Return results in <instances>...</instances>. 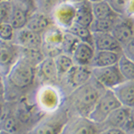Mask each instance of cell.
I'll list each match as a JSON object with an SVG mask.
<instances>
[{
    "label": "cell",
    "instance_id": "1",
    "mask_svg": "<svg viewBox=\"0 0 134 134\" xmlns=\"http://www.w3.org/2000/svg\"><path fill=\"white\" fill-rule=\"evenodd\" d=\"M5 95L7 102H15L28 96L30 90H33L37 86L36 67L20 57L8 74L4 78Z\"/></svg>",
    "mask_w": 134,
    "mask_h": 134
},
{
    "label": "cell",
    "instance_id": "2",
    "mask_svg": "<svg viewBox=\"0 0 134 134\" xmlns=\"http://www.w3.org/2000/svg\"><path fill=\"white\" fill-rule=\"evenodd\" d=\"M105 88L93 77L83 85L73 90L64 98V105L69 115L88 117Z\"/></svg>",
    "mask_w": 134,
    "mask_h": 134
},
{
    "label": "cell",
    "instance_id": "3",
    "mask_svg": "<svg viewBox=\"0 0 134 134\" xmlns=\"http://www.w3.org/2000/svg\"><path fill=\"white\" fill-rule=\"evenodd\" d=\"M65 94L59 85L41 84L33 90L31 103L41 115L52 114L64 105Z\"/></svg>",
    "mask_w": 134,
    "mask_h": 134
},
{
    "label": "cell",
    "instance_id": "4",
    "mask_svg": "<svg viewBox=\"0 0 134 134\" xmlns=\"http://www.w3.org/2000/svg\"><path fill=\"white\" fill-rule=\"evenodd\" d=\"M69 118L68 111L63 105L57 111L43 115L25 134H61Z\"/></svg>",
    "mask_w": 134,
    "mask_h": 134
},
{
    "label": "cell",
    "instance_id": "5",
    "mask_svg": "<svg viewBox=\"0 0 134 134\" xmlns=\"http://www.w3.org/2000/svg\"><path fill=\"white\" fill-rule=\"evenodd\" d=\"M120 105V103L115 98L112 90H105L97 101L92 111L88 114V118L98 125L103 122L105 118Z\"/></svg>",
    "mask_w": 134,
    "mask_h": 134
},
{
    "label": "cell",
    "instance_id": "6",
    "mask_svg": "<svg viewBox=\"0 0 134 134\" xmlns=\"http://www.w3.org/2000/svg\"><path fill=\"white\" fill-rule=\"evenodd\" d=\"M91 77L92 75L90 67L74 64L59 81V86L66 96L73 90L88 82Z\"/></svg>",
    "mask_w": 134,
    "mask_h": 134
},
{
    "label": "cell",
    "instance_id": "7",
    "mask_svg": "<svg viewBox=\"0 0 134 134\" xmlns=\"http://www.w3.org/2000/svg\"><path fill=\"white\" fill-rule=\"evenodd\" d=\"M75 14L76 9L74 4L61 1L55 5L49 15L54 25L65 31L74 23Z\"/></svg>",
    "mask_w": 134,
    "mask_h": 134
},
{
    "label": "cell",
    "instance_id": "8",
    "mask_svg": "<svg viewBox=\"0 0 134 134\" xmlns=\"http://www.w3.org/2000/svg\"><path fill=\"white\" fill-rule=\"evenodd\" d=\"M64 31L53 25L42 34V50L46 57H55L62 54Z\"/></svg>",
    "mask_w": 134,
    "mask_h": 134
},
{
    "label": "cell",
    "instance_id": "9",
    "mask_svg": "<svg viewBox=\"0 0 134 134\" xmlns=\"http://www.w3.org/2000/svg\"><path fill=\"white\" fill-rule=\"evenodd\" d=\"M91 75L105 90H112L124 81L116 64L107 67L92 68Z\"/></svg>",
    "mask_w": 134,
    "mask_h": 134
},
{
    "label": "cell",
    "instance_id": "10",
    "mask_svg": "<svg viewBox=\"0 0 134 134\" xmlns=\"http://www.w3.org/2000/svg\"><path fill=\"white\" fill-rule=\"evenodd\" d=\"M21 55V47L14 42L0 41V76L5 78L12 67L18 61Z\"/></svg>",
    "mask_w": 134,
    "mask_h": 134
},
{
    "label": "cell",
    "instance_id": "11",
    "mask_svg": "<svg viewBox=\"0 0 134 134\" xmlns=\"http://www.w3.org/2000/svg\"><path fill=\"white\" fill-rule=\"evenodd\" d=\"M110 33L117 40L121 47L134 40L133 17L119 16Z\"/></svg>",
    "mask_w": 134,
    "mask_h": 134
},
{
    "label": "cell",
    "instance_id": "12",
    "mask_svg": "<svg viewBox=\"0 0 134 134\" xmlns=\"http://www.w3.org/2000/svg\"><path fill=\"white\" fill-rule=\"evenodd\" d=\"M36 82L37 85L41 84H55L59 85L54 58L46 57L36 66Z\"/></svg>",
    "mask_w": 134,
    "mask_h": 134
},
{
    "label": "cell",
    "instance_id": "13",
    "mask_svg": "<svg viewBox=\"0 0 134 134\" xmlns=\"http://www.w3.org/2000/svg\"><path fill=\"white\" fill-rule=\"evenodd\" d=\"M96 124L88 117L71 116L64 125L61 134H98Z\"/></svg>",
    "mask_w": 134,
    "mask_h": 134
},
{
    "label": "cell",
    "instance_id": "14",
    "mask_svg": "<svg viewBox=\"0 0 134 134\" xmlns=\"http://www.w3.org/2000/svg\"><path fill=\"white\" fill-rule=\"evenodd\" d=\"M11 4L10 14L8 19V23L14 28L15 31L25 28L27 24L28 18L31 14L34 12L30 6L24 5L18 1H9Z\"/></svg>",
    "mask_w": 134,
    "mask_h": 134
},
{
    "label": "cell",
    "instance_id": "15",
    "mask_svg": "<svg viewBox=\"0 0 134 134\" xmlns=\"http://www.w3.org/2000/svg\"><path fill=\"white\" fill-rule=\"evenodd\" d=\"M13 42L21 48L42 49V35L30 31L27 28L15 31Z\"/></svg>",
    "mask_w": 134,
    "mask_h": 134
},
{
    "label": "cell",
    "instance_id": "16",
    "mask_svg": "<svg viewBox=\"0 0 134 134\" xmlns=\"http://www.w3.org/2000/svg\"><path fill=\"white\" fill-rule=\"evenodd\" d=\"M132 113H134V108H129V107L120 105L116 109H114L105 118V120L103 122L97 125L98 128V131L110 128L121 129L125 122V121L129 118V116Z\"/></svg>",
    "mask_w": 134,
    "mask_h": 134
},
{
    "label": "cell",
    "instance_id": "17",
    "mask_svg": "<svg viewBox=\"0 0 134 134\" xmlns=\"http://www.w3.org/2000/svg\"><path fill=\"white\" fill-rule=\"evenodd\" d=\"M111 90L121 105L134 108V81H124Z\"/></svg>",
    "mask_w": 134,
    "mask_h": 134
},
{
    "label": "cell",
    "instance_id": "18",
    "mask_svg": "<svg viewBox=\"0 0 134 134\" xmlns=\"http://www.w3.org/2000/svg\"><path fill=\"white\" fill-rule=\"evenodd\" d=\"M53 25L50 15L36 10L29 16L25 28L42 35L47 30H48Z\"/></svg>",
    "mask_w": 134,
    "mask_h": 134
},
{
    "label": "cell",
    "instance_id": "19",
    "mask_svg": "<svg viewBox=\"0 0 134 134\" xmlns=\"http://www.w3.org/2000/svg\"><path fill=\"white\" fill-rule=\"evenodd\" d=\"M93 47L95 51H113L121 53L122 47L110 32L93 33Z\"/></svg>",
    "mask_w": 134,
    "mask_h": 134
},
{
    "label": "cell",
    "instance_id": "20",
    "mask_svg": "<svg viewBox=\"0 0 134 134\" xmlns=\"http://www.w3.org/2000/svg\"><path fill=\"white\" fill-rule=\"evenodd\" d=\"M94 54L95 49L91 45L80 41L75 47L71 57L75 65L90 67Z\"/></svg>",
    "mask_w": 134,
    "mask_h": 134
},
{
    "label": "cell",
    "instance_id": "21",
    "mask_svg": "<svg viewBox=\"0 0 134 134\" xmlns=\"http://www.w3.org/2000/svg\"><path fill=\"white\" fill-rule=\"evenodd\" d=\"M0 131L10 134H25V130L17 120L12 109V105L7 102V109L5 116L0 121Z\"/></svg>",
    "mask_w": 134,
    "mask_h": 134
},
{
    "label": "cell",
    "instance_id": "22",
    "mask_svg": "<svg viewBox=\"0 0 134 134\" xmlns=\"http://www.w3.org/2000/svg\"><path fill=\"white\" fill-rule=\"evenodd\" d=\"M74 5L75 9H76L74 23L88 28L94 20L91 9V3H90L88 0H82Z\"/></svg>",
    "mask_w": 134,
    "mask_h": 134
},
{
    "label": "cell",
    "instance_id": "23",
    "mask_svg": "<svg viewBox=\"0 0 134 134\" xmlns=\"http://www.w3.org/2000/svg\"><path fill=\"white\" fill-rule=\"evenodd\" d=\"M121 53L113 51H95L94 57L90 64V68H100L115 65L117 64Z\"/></svg>",
    "mask_w": 134,
    "mask_h": 134
},
{
    "label": "cell",
    "instance_id": "24",
    "mask_svg": "<svg viewBox=\"0 0 134 134\" xmlns=\"http://www.w3.org/2000/svg\"><path fill=\"white\" fill-rule=\"evenodd\" d=\"M91 9L94 19H116L119 15L115 14L110 7L107 0L91 3Z\"/></svg>",
    "mask_w": 134,
    "mask_h": 134
},
{
    "label": "cell",
    "instance_id": "25",
    "mask_svg": "<svg viewBox=\"0 0 134 134\" xmlns=\"http://www.w3.org/2000/svg\"><path fill=\"white\" fill-rule=\"evenodd\" d=\"M107 2L117 15L133 17V0H107Z\"/></svg>",
    "mask_w": 134,
    "mask_h": 134
},
{
    "label": "cell",
    "instance_id": "26",
    "mask_svg": "<svg viewBox=\"0 0 134 134\" xmlns=\"http://www.w3.org/2000/svg\"><path fill=\"white\" fill-rule=\"evenodd\" d=\"M54 58V62H55V69H57V76L59 79V81H61L64 75L66 74L71 68L74 65L72 57L65 54H59V55H55Z\"/></svg>",
    "mask_w": 134,
    "mask_h": 134
},
{
    "label": "cell",
    "instance_id": "27",
    "mask_svg": "<svg viewBox=\"0 0 134 134\" xmlns=\"http://www.w3.org/2000/svg\"><path fill=\"white\" fill-rule=\"evenodd\" d=\"M65 32H68V33L72 34V35L74 36L79 41L87 43V44L91 45L93 47L92 33L90 32L88 28L79 25V24H77V23H73L68 30H66Z\"/></svg>",
    "mask_w": 134,
    "mask_h": 134
},
{
    "label": "cell",
    "instance_id": "28",
    "mask_svg": "<svg viewBox=\"0 0 134 134\" xmlns=\"http://www.w3.org/2000/svg\"><path fill=\"white\" fill-rule=\"evenodd\" d=\"M116 65L124 81H134V61L128 59L121 54Z\"/></svg>",
    "mask_w": 134,
    "mask_h": 134
},
{
    "label": "cell",
    "instance_id": "29",
    "mask_svg": "<svg viewBox=\"0 0 134 134\" xmlns=\"http://www.w3.org/2000/svg\"><path fill=\"white\" fill-rule=\"evenodd\" d=\"M116 19H102V20L94 19L91 23V24L88 27V29H90V31L92 34L111 32Z\"/></svg>",
    "mask_w": 134,
    "mask_h": 134
},
{
    "label": "cell",
    "instance_id": "30",
    "mask_svg": "<svg viewBox=\"0 0 134 134\" xmlns=\"http://www.w3.org/2000/svg\"><path fill=\"white\" fill-rule=\"evenodd\" d=\"M20 57L23 58L27 62L32 64L33 66H37L40 62L46 57L42 49H26L21 48Z\"/></svg>",
    "mask_w": 134,
    "mask_h": 134
},
{
    "label": "cell",
    "instance_id": "31",
    "mask_svg": "<svg viewBox=\"0 0 134 134\" xmlns=\"http://www.w3.org/2000/svg\"><path fill=\"white\" fill-rule=\"evenodd\" d=\"M80 41L74 36H72V34L68 33V32L64 31V40H63V45H62V53L71 57L73 50H74L75 47H76V45Z\"/></svg>",
    "mask_w": 134,
    "mask_h": 134
},
{
    "label": "cell",
    "instance_id": "32",
    "mask_svg": "<svg viewBox=\"0 0 134 134\" xmlns=\"http://www.w3.org/2000/svg\"><path fill=\"white\" fill-rule=\"evenodd\" d=\"M60 2L61 0H34L37 11H40L48 15Z\"/></svg>",
    "mask_w": 134,
    "mask_h": 134
},
{
    "label": "cell",
    "instance_id": "33",
    "mask_svg": "<svg viewBox=\"0 0 134 134\" xmlns=\"http://www.w3.org/2000/svg\"><path fill=\"white\" fill-rule=\"evenodd\" d=\"M14 33H15V30L8 23L0 24V41L1 42H13Z\"/></svg>",
    "mask_w": 134,
    "mask_h": 134
},
{
    "label": "cell",
    "instance_id": "34",
    "mask_svg": "<svg viewBox=\"0 0 134 134\" xmlns=\"http://www.w3.org/2000/svg\"><path fill=\"white\" fill-rule=\"evenodd\" d=\"M11 4L7 0L0 2V24L5 23H8L10 14Z\"/></svg>",
    "mask_w": 134,
    "mask_h": 134
},
{
    "label": "cell",
    "instance_id": "35",
    "mask_svg": "<svg viewBox=\"0 0 134 134\" xmlns=\"http://www.w3.org/2000/svg\"><path fill=\"white\" fill-rule=\"evenodd\" d=\"M121 54L128 59L134 61V40H131L129 43L122 47Z\"/></svg>",
    "mask_w": 134,
    "mask_h": 134
},
{
    "label": "cell",
    "instance_id": "36",
    "mask_svg": "<svg viewBox=\"0 0 134 134\" xmlns=\"http://www.w3.org/2000/svg\"><path fill=\"white\" fill-rule=\"evenodd\" d=\"M125 134H134V113L129 116L121 128Z\"/></svg>",
    "mask_w": 134,
    "mask_h": 134
},
{
    "label": "cell",
    "instance_id": "37",
    "mask_svg": "<svg viewBox=\"0 0 134 134\" xmlns=\"http://www.w3.org/2000/svg\"><path fill=\"white\" fill-rule=\"evenodd\" d=\"M6 109H7V101L5 100L4 96H2L0 97V121L5 116Z\"/></svg>",
    "mask_w": 134,
    "mask_h": 134
},
{
    "label": "cell",
    "instance_id": "38",
    "mask_svg": "<svg viewBox=\"0 0 134 134\" xmlns=\"http://www.w3.org/2000/svg\"><path fill=\"white\" fill-rule=\"evenodd\" d=\"M98 134H125L121 129L116 128H110L102 130V131H98Z\"/></svg>",
    "mask_w": 134,
    "mask_h": 134
},
{
    "label": "cell",
    "instance_id": "39",
    "mask_svg": "<svg viewBox=\"0 0 134 134\" xmlns=\"http://www.w3.org/2000/svg\"><path fill=\"white\" fill-rule=\"evenodd\" d=\"M7 1H18V2H21V3L24 4V5L30 6L31 8L34 10H37L36 9V6H35V3H34V0H7Z\"/></svg>",
    "mask_w": 134,
    "mask_h": 134
},
{
    "label": "cell",
    "instance_id": "40",
    "mask_svg": "<svg viewBox=\"0 0 134 134\" xmlns=\"http://www.w3.org/2000/svg\"><path fill=\"white\" fill-rule=\"evenodd\" d=\"M5 81H4V78L0 76V97L5 95Z\"/></svg>",
    "mask_w": 134,
    "mask_h": 134
},
{
    "label": "cell",
    "instance_id": "41",
    "mask_svg": "<svg viewBox=\"0 0 134 134\" xmlns=\"http://www.w3.org/2000/svg\"><path fill=\"white\" fill-rule=\"evenodd\" d=\"M61 1H64V2H69V3H72V4H76L78 2H81L82 0H61Z\"/></svg>",
    "mask_w": 134,
    "mask_h": 134
},
{
    "label": "cell",
    "instance_id": "42",
    "mask_svg": "<svg viewBox=\"0 0 134 134\" xmlns=\"http://www.w3.org/2000/svg\"><path fill=\"white\" fill-rule=\"evenodd\" d=\"M90 3H95V2H98V1H101V0H88Z\"/></svg>",
    "mask_w": 134,
    "mask_h": 134
},
{
    "label": "cell",
    "instance_id": "43",
    "mask_svg": "<svg viewBox=\"0 0 134 134\" xmlns=\"http://www.w3.org/2000/svg\"><path fill=\"white\" fill-rule=\"evenodd\" d=\"M0 134H10V133L5 132V131H0Z\"/></svg>",
    "mask_w": 134,
    "mask_h": 134
},
{
    "label": "cell",
    "instance_id": "44",
    "mask_svg": "<svg viewBox=\"0 0 134 134\" xmlns=\"http://www.w3.org/2000/svg\"><path fill=\"white\" fill-rule=\"evenodd\" d=\"M2 1H4V0H0V2H2Z\"/></svg>",
    "mask_w": 134,
    "mask_h": 134
}]
</instances>
